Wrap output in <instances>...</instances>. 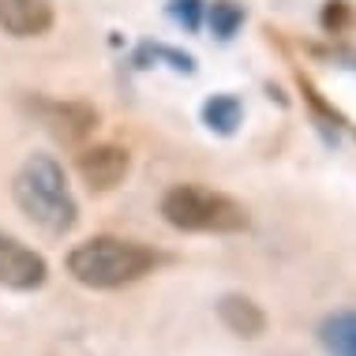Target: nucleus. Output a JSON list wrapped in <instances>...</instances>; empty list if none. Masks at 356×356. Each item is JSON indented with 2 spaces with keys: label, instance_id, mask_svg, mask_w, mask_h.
Wrapping results in <instances>:
<instances>
[{
  "label": "nucleus",
  "instance_id": "nucleus-11",
  "mask_svg": "<svg viewBox=\"0 0 356 356\" xmlns=\"http://www.w3.org/2000/svg\"><path fill=\"white\" fill-rule=\"evenodd\" d=\"M244 8L236 4V0H214V4L207 8V23H210V34L218 38V42H233L240 34V26H244Z\"/></svg>",
  "mask_w": 356,
  "mask_h": 356
},
{
  "label": "nucleus",
  "instance_id": "nucleus-1",
  "mask_svg": "<svg viewBox=\"0 0 356 356\" xmlns=\"http://www.w3.org/2000/svg\"><path fill=\"white\" fill-rule=\"evenodd\" d=\"M12 199L38 233L68 236L79 225V203L72 195L68 172L53 154H26L12 177Z\"/></svg>",
  "mask_w": 356,
  "mask_h": 356
},
{
  "label": "nucleus",
  "instance_id": "nucleus-5",
  "mask_svg": "<svg viewBox=\"0 0 356 356\" xmlns=\"http://www.w3.org/2000/svg\"><path fill=\"white\" fill-rule=\"evenodd\" d=\"M49 282V263L45 255H38L34 248L19 244L15 236H8L0 229V285L12 293H34Z\"/></svg>",
  "mask_w": 356,
  "mask_h": 356
},
{
  "label": "nucleus",
  "instance_id": "nucleus-9",
  "mask_svg": "<svg viewBox=\"0 0 356 356\" xmlns=\"http://www.w3.org/2000/svg\"><path fill=\"white\" fill-rule=\"evenodd\" d=\"M199 120L207 124V131H214V136L229 139V136H236L240 124H244V102H240L236 94H214V98L203 102Z\"/></svg>",
  "mask_w": 356,
  "mask_h": 356
},
{
  "label": "nucleus",
  "instance_id": "nucleus-7",
  "mask_svg": "<svg viewBox=\"0 0 356 356\" xmlns=\"http://www.w3.org/2000/svg\"><path fill=\"white\" fill-rule=\"evenodd\" d=\"M56 23L53 0H0V31L8 38H42Z\"/></svg>",
  "mask_w": 356,
  "mask_h": 356
},
{
  "label": "nucleus",
  "instance_id": "nucleus-4",
  "mask_svg": "<svg viewBox=\"0 0 356 356\" xmlns=\"http://www.w3.org/2000/svg\"><path fill=\"white\" fill-rule=\"evenodd\" d=\"M26 109H31V117L60 143H83L86 136H94V128H98V120H102L98 109L86 105V102H53V98H42V94L26 98Z\"/></svg>",
  "mask_w": 356,
  "mask_h": 356
},
{
  "label": "nucleus",
  "instance_id": "nucleus-13",
  "mask_svg": "<svg viewBox=\"0 0 356 356\" xmlns=\"http://www.w3.org/2000/svg\"><path fill=\"white\" fill-rule=\"evenodd\" d=\"M169 15L177 19L184 31H199V23H203V0H172Z\"/></svg>",
  "mask_w": 356,
  "mask_h": 356
},
{
  "label": "nucleus",
  "instance_id": "nucleus-8",
  "mask_svg": "<svg viewBox=\"0 0 356 356\" xmlns=\"http://www.w3.org/2000/svg\"><path fill=\"white\" fill-rule=\"evenodd\" d=\"M218 319L229 334H236V338H244V341H255V338L266 334V312L244 293H225L221 296L218 300Z\"/></svg>",
  "mask_w": 356,
  "mask_h": 356
},
{
  "label": "nucleus",
  "instance_id": "nucleus-6",
  "mask_svg": "<svg viewBox=\"0 0 356 356\" xmlns=\"http://www.w3.org/2000/svg\"><path fill=\"white\" fill-rule=\"evenodd\" d=\"M75 169H79L83 184L90 191H113L131 172V154L128 147H117V143H102V147H86L75 158Z\"/></svg>",
  "mask_w": 356,
  "mask_h": 356
},
{
  "label": "nucleus",
  "instance_id": "nucleus-15",
  "mask_svg": "<svg viewBox=\"0 0 356 356\" xmlns=\"http://www.w3.org/2000/svg\"><path fill=\"white\" fill-rule=\"evenodd\" d=\"M341 60H345V68L356 72V53H341Z\"/></svg>",
  "mask_w": 356,
  "mask_h": 356
},
{
  "label": "nucleus",
  "instance_id": "nucleus-3",
  "mask_svg": "<svg viewBox=\"0 0 356 356\" xmlns=\"http://www.w3.org/2000/svg\"><path fill=\"white\" fill-rule=\"evenodd\" d=\"M161 218L180 233H244L252 225L244 203L203 184H172L161 199Z\"/></svg>",
  "mask_w": 356,
  "mask_h": 356
},
{
  "label": "nucleus",
  "instance_id": "nucleus-14",
  "mask_svg": "<svg viewBox=\"0 0 356 356\" xmlns=\"http://www.w3.org/2000/svg\"><path fill=\"white\" fill-rule=\"evenodd\" d=\"M154 60H169V68H177V72H184V75H195V56L172 49V45H154Z\"/></svg>",
  "mask_w": 356,
  "mask_h": 356
},
{
  "label": "nucleus",
  "instance_id": "nucleus-12",
  "mask_svg": "<svg viewBox=\"0 0 356 356\" xmlns=\"http://www.w3.org/2000/svg\"><path fill=\"white\" fill-rule=\"evenodd\" d=\"M319 23H323L326 34H345V31H349V26L356 23V12H353L349 0H326Z\"/></svg>",
  "mask_w": 356,
  "mask_h": 356
},
{
  "label": "nucleus",
  "instance_id": "nucleus-2",
  "mask_svg": "<svg viewBox=\"0 0 356 356\" xmlns=\"http://www.w3.org/2000/svg\"><path fill=\"white\" fill-rule=\"evenodd\" d=\"M64 266L86 289H124L139 282V277H147L158 266V255L147 244H136V240L90 236L72 248Z\"/></svg>",
  "mask_w": 356,
  "mask_h": 356
},
{
  "label": "nucleus",
  "instance_id": "nucleus-10",
  "mask_svg": "<svg viewBox=\"0 0 356 356\" xmlns=\"http://www.w3.org/2000/svg\"><path fill=\"white\" fill-rule=\"evenodd\" d=\"M319 345L326 356H356V312L326 315L319 323Z\"/></svg>",
  "mask_w": 356,
  "mask_h": 356
}]
</instances>
